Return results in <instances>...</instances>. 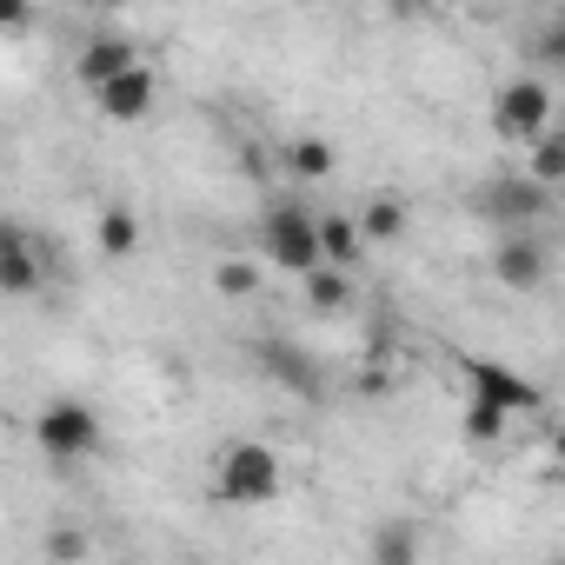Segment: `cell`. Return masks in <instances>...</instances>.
Segmentation results:
<instances>
[{"mask_svg":"<svg viewBox=\"0 0 565 565\" xmlns=\"http://www.w3.org/2000/svg\"><path fill=\"white\" fill-rule=\"evenodd\" d=\"M259 246H266V266H279V273H300V279L327 266L320 220H313L307 206H294V200L266 206V220H259Z\"/></svg>","mask_w":565,"mask_h":565,"instance_id":"1","label":"cell"},{"mask_svg":"<svg viewBox=\"0 0 565 565\" xmlns=\"http://www.w3.org/2000/svg\"><path fill=\"white\" fill-rule=\"evenodd\" d=\"M213 492L226 505H266L279 492V452L259 446V439H233L213 466Z\"/></svg>","mask_w":565,"mask_h":565,"instance_id":"2","label":"cell"},{"mask_svg":"<svg viewBox=\"0 0 565 565\" xmlns=\"http://www.w3.org/2000/svg\"><path fill=\"white\" fill-rule=\"evenodd\" d=\"M492 120H499V134L505 140H545L552 134V87L539 81V74H519V81H505L499 87V100H492Z\"/></svg>","mask_w":565,"mask_h":565,"instance_id":"3","label":"cell"},{"mask_svg":"<svg viewBox=\"0 0 565 565\" xmlns=\"http://www.w3.org/2000/svg\"><path fill=\"white\" fill-rule=\"evenodd\" d=\"M34 439H41L47 459H87V452L100 446V419H94V406H81V399H54V406L34 419Z\"/></svg>","mask_w":565,"mask_h":565,"instance_id":"4","label":"cell"},{"mask_svg":"<svg viewBox=\"0 0 565 565\" xmlns=\"http://www.w3.org/2000/svg\"><path fill=\"white\" fill-rule=\"evenodd\" d=\"M466 386H472V399H486V406H499V413H539V380H525V373H512L505 360H472L466 366Z\"/></svg>","mask_w":565,"mask_h":565,"instance_id":"5","label":"cell"},{"mask_svg":"<svg viewBox=\"0 0 565 565\" xmlns=\"http://www.w3.org/2000/svg\"><path fill=\"white\" fill-rule=\"evenodd\" d=\"M545 193L552 186H539L532 173H512V180H492L472 206L486 213V220H505V226H519V220H539L545 213Z\"/></svg>","mask_w":565,"mask_h":565,"instance_id":"6","label":"cell"},{"mask_svg":"<svg viewBox=\"0 0 565 565\" xmlns=\"http://www.w3.org/2000/svg\"><path fill=\"white\" fill-rule=\"evenodd\" d=\"M492 273H499V287L532 294L539 279H545V246H539V239H525V233H512V239L492 253Z\"/></svg>","mask_w":565,"mask_h":565,"instance_id":"7","label":"cell"},{"mask_svg":"<svg viewBox=\"0 0 565 565\" xmlns=\"http://www.w3.org/2000/svg\"><path fill=\"white\" fill-rule=\"evenodd\" d=\"M94 100H100V114H107V120H140V114L160 100V81H153V67H134V74L107 81Z\"/></svg>","mask_w":565,"mask_h":565,"instance_id":"8","label":"cell"},{"mask_svg":"<svg viewBox=\"0 0 565 565\" xmlns=\"http://www.w3.org/2000/svg\"><path fill=\"white\" fill-rule=\"evenodd\" d=\"M140 61H134V41H120V34H94L87 47H81V81L100 94L107 81H120V74H134Z\"/></svg>","mask_w":565,"mask_h":565,"instance_id":"9","label":"cell"},{"mask_svg":"<svg viewBox=\"0 0 565 565\" xmlns=\"http://www.w3.org/2000/svg\"><path fill=\"white\" fill-rule=\"evenodd\" d=\"M419 525L413 519H386V525H373V539H366V565H419Z\"/></svg>","mask_w":565,"mask_h":565,"instance_id":"10","label":"cell"},{"mask_svg":"<svg viewBox=\"0 0 565 565\" xmlns=\"http://www.w3.org/2000/svg\"><path fill=\"white\" fill-rule=\"evenodd\" d=\"M0 287H8V294H34L41 287V259H34V246H28L21 226L0 233Z\"/></svg>","mask_w":565,"mask_h":565,"instance_id":"11","label":"cell"},{"mask_svg":"<svg viewBox=\"0 0 565 565\" xmlns=\"http://www.w3.org/2000/svg\"><path fill=\"white\" fill-rule=\"evenodd\" d=\"M300 287H307V307H313V313H347V300H353L347 266H320V273L300 279Z\"/></svg>","mask_w":565,"mask_h":565,"instance_id":"12","label":"cell"},{"mask_svg":"<svg viewBox=\"0 0 565 565\" xmlns=\"http://www.w3.org/2000/svg\"><path fill=\"white\" fill-rule=\"evenodd\" d=\"M94 239H100L107 259H127V253L140 246V220H134V206H107L100 226H94Z\"/></svg>","mask_w":565,"mask_h":565,"instance_id":"13","label":"cell"},{"mask_svg":"<svg viewBox=\"0 0 565 565\" xmlns=\"http://www.w3.org/2000/svg\"><path fill=\"white\" fill-rule=\"evenodd\" d=\"M360 233H366V239H399V233H406V200H393V193L366 200V213H360Z\"/></svg>","mask_w":565,"mask_h":565,"instance_id":"14","label":"cell"},{"mask_svg":"<svg viewBox=\"0 0 565 565\" xmlns=\"http://www.w3.org/2000/svg\"><path fill=\"white\" fill-rule=\"evenodd\" d=\"M287 167H294L300 180H327V173H333V147L307 134V140H294V147H287Z\"/></svg>","mask_w":565,"mask_h":565,"instance_id":"15","label":"cell"},{"mask_svg":"<svg viewBox=\"0 0 565 565\" xmlns=\"http://www.w3.org/2000/svg\"><path fill=\"white\" fill-rule=\"evenodd\" d=\"M505 419H512V413L472 399V406H466V439H472V446H499V439H505Z\"/></svg>","mask_w":565,"mask_h":565,"instance_id":"16","label":"cell"},{"mask_svg":"<svg viewBox=\"0 0 565 565\" xmlns=\"http://www.w3.org/2000/svg\"><path fill=\"white\" fill-rule=\"evenodd\" d=\"M532 180H539V186H558V180H565V134L532 140Z\"/></svg>","mask_w":565,"mask_h":565,"instance_id":"17","label":"cell"},{"mask_svg":"<svg viewBox=\"0 0 565 565\" xmlns=\"http://www.w3.org/2000/svg\"><path fill=\"white\" fill-rule=\"evenodd\" d=\"M213 287H220L226 300H246V294L259 287V266H253V259H220V266H213Z\"/></svg>","mask_w":565,"mask_h":565,"instance_id":"18","label":"cell"},{"mask_svg":"<svg viewBox=\"0 0 565 565\" xmlns=\"http://www.w3.org/2000/svg\"><path fill=\"white\" fill-rule=\"evenodd\" d=\"M320 246H327V266H353V253H360V233H353L347 220H320Z\"/></svg>","mask_w":565,"mask_h":565,"instance_id":"19","label":"cell"},{"mask_svg":"<svg viewBox=\"0 0 565 565\" xmlns=\"http://www.w3.org/2000/svg\"><path fill=\"white\" fill-rule=\"evenodd\" d=\"M532 54H539V61H545V67H565V14H558V21H545V28H539V41H532Z\"/></svg>","mask_w":565,"mask_h":565,"instance_id":"20","label":"cell"},{"mask_svg":"<svg viewBox=\"0 0 565 565\" xmlns=\"http://www.w3.org/2000/svg\"><path fill=\"white\" fill-rule=\"evenodd\" d=\"M87 552V539L74 532V525H61V532H47V558H61V565H74Z\"/></svg>","mask_w":565,"mask_h":565,"instance_id":"21","label":"cell"},{"mask_svg":"<svg viewBox=\"0 0 565 565\" xmlns=\"http://www.w3.org/2000/svg\"><path fill=\"white\" fill-rule=\"evenodd\" d=\"M552 452H558V472H565V426L552 433Z\"/></svg>","mask_w":565,"mask_h":565,"instance_id":"22","label":"cell"}]
</instances>
